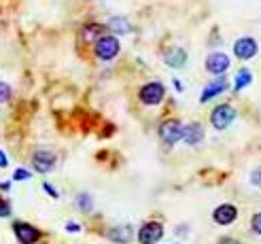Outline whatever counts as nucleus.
<instances>
[{
	"mask_svg": "<svg viewBox=\"0 0 261 244\" xmlns=\"http://www.w3.org/2000/svg\"><path fill=\"white\" fill-rule=\"evenodd\" d=\"M9 98H11V87L5 81H0V104L9 102Z\"/></svg>",
	"mask_w": 261,
	"mask_h": 244,
	"instance_id": "aec40b11",
	"label": "nucleus"
},
{
	"mask_svg": "<svg viewBox=\"0 0 261 244\" xmlns=\"http://www.w3.org/2000/svg\"><path fill=\"white\" fill-rule=\"evenodd\" d=\"M251 227H253V232L257 236H261V212H257L253 219H251Z\"/></svg>",
	"mask_w": 261,
	"mask_h": 244,
	"instance_id": "4be33fe9",
	"label": "nucleus"
},
{
	"mask_svg": "<svg viewBox=\"0 0 261 244\" xmlns=\"http://www.w3.org/2000/svg\"><path fill=\"white\" fill-rule=\"evenodd\" d=\"M119 51H121V43H119V38H117L115 34H102L94 43V53L102 62L115 60L117 56H119Z\"/></svg>",
	"mask_w": 261,
	"mask_h": 244,
	"instance_id": "f257e3e1",
	"label": "nucleus"
},
{
	"mask_svg": "<svg viewBox=\"0 0 261 244\" xmlns=\"http://www.w3.org/2000/svg\"><path fill=\"white\" fill-rule=\"evenodd\" d=\"M66 232H68V234H79V232H81V223L68 221V223H66Z\"/></svg>",
	"mask_w": 261,
	"mask_h": 244,
	"instance_id": "b1692460",
	"label": "nucleus"
},
{
	"mask_svg": "<svg viewBox=\"0 0 261 244\" xmlns=\"http://www.w3.org/2000/svg\"><path fill=\"white\" fill-rule=\"evenodd\" d=\"M227 87H229L227 76H225V74H219L217 79H213L211 83H208V85L202 89L200 102H202V104H204V102H211L213 98H217V96H221L223 92H227Z\"/></svg>",
	"mask_w": 261,
	"mask_h": 244,
	"instance_id": "1a4fd4ad",
	"label": "nucleus"
},
{
	"mask_svg": "<svg viewBox=\"0 0 261 244\" xmlns=\"http://www.w3.org/2000/svg\"><path fill=\"white\" fill-rule=\"evenodd\" d=\"M164 225L160 221H147L142 223L140 229L136 232V238L140 244H158L164 238Z\"/></svg>",
	"mask_w": 261,
	"mask_h": 244,
	"instance_id": "423d86ee",
	"label": "nucleus"
},
{
	"mask_svg": "<svg viewBox=\"0 0 261 244\" xmlns=\"http://www.w3.org/2000/svg\"><path fill=\"white\" fill-rule=\"evenodd\" d=\"M134 227L129 223H121V225H115L109 229V240L115 244H129L134 240Z\"/></svg>",
	"mask_w": 261,
	"mask_h": 244,
	"instance_id": "ddd939ff",
	"label": "nucleus"
},
{
	"mask_svg": "<svg viewBox=\"0 0 261 244\" xmlns=\"http://www.w3.org/2000/svg\"><path fill=\"white\" fill-rule=\"evenodd\" d=\"M158 134H160V140L166 147H174L178 140H182V123L178 119H166L160 125Z\"/></svg>",
	"mask_w": 261,
	"mask_h": 244,
	"instance_id": "20e7f679",
	"label": "nucleus"
},
{
	"mask_svg": "<svg viewBox=\"0 0 261 244\" xmlns=\"http://www.w3.org/2000/svg\"><path fill=\"white\" fill-rule=\"evenodd\" d=\"M56 164H58V155L54 151L49 149H38L34 151L32 155V168L38 172V174H49L56 170Z\"/></svg>",
	"mask_w": 261,
	"mask_h": 244,
	"instance_id": "39448f33",
	"label": "nucleus"
},
{
	"mask_svg": "<svg viewBox=\"0 0 261 244\" xmlns=\"http://www.w3.org/2000/svg\"><path fill=\"white\" fill-rule=\"evenodd\" d=\"M107 28L117 36H123V34H129L132 32V23L127 21V17H111L109 21H107Z\"/></svg>",
	"mask_w": 261,
	"mask_h": 244,
	"instance_id": "2eb2a0df",
	"label": "nucleus"
},
{
	"mask_svg": "<svg viewBox=\"0 0 261 244\" xmlns=\"http://www.w3.org/2000/svg\"><path fill=\"white\" fill-rule=\"evenodd\" d=\"M43 189H45V191H47V194H49L51 198H54V200H58V198H60V194H58V191H56L54 187H51L49 183H43Z\"/></svg>",
	"mask_w": 261,
	"mask_h": 244,
	"instance_id": "393cba45",
	"label": "nucleus"
},
{
	"mask_svg": "<svg viewBox=\"0 0 261 244\" xmlns=\"http://www.w3.org/2000/svg\"><path fill=\"white\" fill-rule=\"evenodd\" d=\"M164 98H166V87L160 81L145 83L138 89V100L145 106H158V104H162V102H164Z\"/></svg>",
	"mask_w": 261,
	"mask_h": 244,
	"instance_id": "f03ea898",
	"label": "nucleus"
},
{
	"mask_svg": "<svg viewBox=\"0 0 261 244\" xmlns=\"http://www.w3.org/2000/svg\"><path fill=\"white\" fill-rule=\"evenodd\" d=\"M229 56L227 53H223V51H215V53H211L206 58V70L211 72V74H215V76H219V74H225L227 72V68H229Z\"/></svg>",
	"mask_w": 261,
	"mask_h": 244,
	"instance_id": "9d476101",
	"label": "nucleus"
},
{
	"mask_svg": "<svg viewBox=\"0 0 261 244\" xmlns=\"http://www.w3.org/2000/svg\"><path fill=\"white\" fill-rule=\"evenodd\" d=\"M217 244H242L240 240H236V238H229V236H223V238H221Z\"/></svg>",
	"mask_w": 261,
	"mask_h": 244,
	"instance_id": "a878e982",
	"label": "nucleus"
},
{
	"mask_svg": "<svg viewBox=\"0 0 261 244\" xmlns=\"http://www.w3.org/2000/svg\"><path fill=\"white\" fill-rule=\"evenodd\" d=\"M102 32H104L102 23H85L81 28V38L85 43H96L98 38L102 36Z\"/></svg>",
	"mask_w": 261,
	"mask_h": 244,
	"instance_id": "dca6fc26",
	"label": "nucleus"
},
{
	"mask_svg": "<svg viewBox=\"0 0 261 244\" xmlns=\"http://www.w3.org/2000/svg\"><path fill=\"white\" fill-rule=\"evenodd\" d=\"M233 119H236V109L231 104H219L211 113V125L219 132L227 130V127L233 123Z\"/></svg>",
	"mask_w": 261,
	"mask_h": 244,
	"instance_id": "7ed1b4c3",
	"label": "nucleus"
},
{
	"mask_svg": "<svg viewBox=\"0 0 261 244\" xmlns=\"http://www.w3.org/2000/svg\"><path fill=\"white\" fill-rule=\"evenodd\" d=\"M176 234H180V236H185L187 232H185V227H176Z\"/></svg>",
	"mask_w": 261,
	"mask_h": 244,
	"instance_id": "c756f323",
	"label": "nucleus"
},
{
	"mask_svg": "<svg viewBox=\"0 0 261 244\" xmlns=\"http://www.w3.org/2000/svg\"><path fill=\"white\" fill-rule=\"evenodd\" d=\"M236 219H238V208L233 206V204H221V206H217L213 212V221L221 227L231 225Z\"/></svg>",
	"mask_w": 261,
	"mask_h": 244,
	"instance_id": "f8f14e48",
	"label": "nucleus"
},
{
	"mask_svg": "<svg viewBox=\"0 0 261 244\" xmlns=\"http://www.w3.org/2000/svg\"><path fill=\"white\" fill-rule=\"evenodd\" d=\"M204 138H206V134H204V125L202 123H198V121H191L187 125L182 123V140H185L189 147L202 145Z\"/></svg>",
	"mask_w": 261,
	"mask_h": 244,
	"instance_id": "9b49d317",
	"label": "nucleus"
},
{
	"mask_svg": "<svg viewBox=\"0 0 261 244\" xmlns=\"http://www.w3.org/2000/svg\"><path fill=\"white\" fill-rule=\"evenodd\" d=\"M253 83V72L249 70V68H242V70H238V74H236V81H233V92H242L244 87H249Z\"/></svg>",
	"mask_w": 261,
	"mask_h": 244,
	"instance_id": "f3484780",
	"label": "nucleus"
},
{
	"mask_svg": "<svg viewBox=\"0 0 261 244\" xmlns=\"http://www.w3.org/2000/svg\"><path fill=\"white\" fill-rule=\"evenodd\" d=\"M74 204H76V208H79L81 212H85V214L94 210V198H91L89 194H79L74 200Z\"/></svg>",
	"mask_w": 261,
	"mask_h": 244,
	"instance_id": "a211bd4d",
	"label": "nucleus"
},
{
	"mask_svg": "<svg viewBox=\"0 0 261 244\" xmlns=\"http://www.w3.org/2000/svg\"><path fill=\"white\" fill-rule=\"evenodd\" d=\"M32 178V172L28 168H17L13 172V181H30Z\"/></svg>",
	"mask_w": 261,
	"mask_h": 244,
	"instance_id": "6ab92c4d",
	"label": "nucleus"
},
{
	"mask_svg": "<svg viewBox=\"0 0 261 244\" xmlns=\"http://www.w3.org/2000/svg\"><path fill=\"white\" fill-rule=\"evenodd\" d=\"M11 181H5V183H0V191H11Z\"/></svg>",
	"mask_w": 261,
	"mask_h": 244,
	"instance_id": "cd10ccee",
	"label": "nucleus"
},
{
	"mask_svg": "<svg viewBox=\"0 0 261 244\" xmlns=\"http://www.w3.org/2000/svg\"><path fill=\"white\" fill-rule=\"evenodd\" d=\"M164 62L170 68H182L187 64V51L182 49V47H170V49H166Z\"/></svg>",
	"mask_w": 261,
	"mask_h": 244,
	"instance_id": "4468645a",
	"label": "nucleus"
},
{
	"mask_svg": "<svg viewBox=\"0 0 261 244\" xmlns=\"http://www.w3.org/2000/svg\"><path fill=\"white\" fill-rule=\"evenodd\" d=\"M259 51V43L253 36H242L233 43V56L238 60H253Z\"/></svg>",
	"mask_w": 261,
	"mask_h": 244,
	"instance_id": "6e6552de",
	"label": "nucleus"
},
{
	"mask_svg": "<svg viewBox=\"0 0 261 244\" xmlns=\"http://www.w3.org/2000/svg\"><path fill=\"white\" fill-rule=\"evenodd\" d=\"M7 216H11V204L9 200L0 198V219H7Z\"/></svg>",
	"mask_w": 261,
	"mask_h": 244,
	"instance_id": "412c9836",
	"label": "nucleus"
},
{
	"mask_svg": "<svg viewBox=\"0 0 261 244\" xmlns=\"http://www.w3.org/2000/svg\"><path fill=\"white\" fill-rule=\"evenodd\" d=\"M13 232H15V238H17L19 244H36L38 240L43 238L41 229L34 227L32 223H25V221L13 223Z\"/></svg>",
	"mask_w": 261,
	"mask_h": 244,
	"instance_id": "0eeeda50",
	"label": "nucleus"
},
{
	"mask_svg": "<svg viewBox=\"0 0 261 244\" xmlns=\"http://www.w3.org/2000/svg\"><path fill=\"white\" fill-rule=\"evenodd\" d=\"M251 183L255 187H261V166H257V168L251 172Z\"/></svg>",
	"mask_w": 261,
	"mask_h": 244,
	"instance_id": "5701e85b",
	"label": "nucleus"
},
{
	"mask_svg": "<svg viewBox=\"0 0 261 244\" xmlns=\"http://www.w3.org/2000/svg\"><path fill=\"white\" fill-rule=\"evenodd\" d=\"M9 166V157H7V153L5 151H0V168H7Z\"/></svg>",
	"mask_w": 261,
	"mask_h": 244,
	"instance_id": "bb28decb",
	"label": "nucleus"
},
{
	"mask_svg": "<svg viewBox=\"0 0 261 244\" xmlns=\"http://www.w3.org/2000/svg\"><path fill=\"white\" fill-rule=\"evenodd\" d=\"M174 87H176V89H178V92H182V83H180V81H178V79H174Z\"/></svg>",
	"mask_w": 261,
	"mask_h": 244,
	"instance_id": "c85d7f7f",
	"label": "nucleus"
}]
</instances>
